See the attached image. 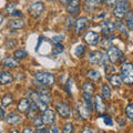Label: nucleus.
<instances>
[{"label":"nucleus","instance_id":"obj_1","mask_svg":"<svg viewBox=\"0 0 133 133\" xmlns=\"http://www.w3.org/2000/svg\"><path fill=\"white\" fill-rule=\"evenodd\" d=\"M121 79L122 82L127 85L133 84V63L131 62H127L123 63L121 66Z\"/></svg>","mask_w":133,"mask_h":133},{"label":"nucleus","instance_id":"obj_37","mask_svg":"<svg viewBox=\"0 0 133 133\" xmlns=\"http://www.w3.org/2000/svg\"><path fill=\"white\" fill-rule=\"evenodd\" d=\"M63 39V36H56L52 38V41L55 43H61V40Z\"/></svg>","mask_w":133,"mask_h":133},{"label":"nucleus","instance_id":"obj_21","mask_svg":"<svg viewBox=\"0 0 133 133\" xmlns=\"http://www.w3.org/2000/svg\"><path fill=\"white\" fill-rule=\"evenodd\" d=\"M109 80H110V83L112 84L113 88H120L121 84H122V79H121V77H120L119 74H116V73L111 74Z\"/></svg>","mask_w":133,"mask_h":133},{"label":"nucleus","instance_id":"obj_36","mask_svg":"<svg viewBox=\"0 0 133 133\" xmlns=\"http://www.w3.org/2000/svg\"><path fill=\"white\" fill-rule=\"evenodd\" d=\"M105 2H107V5L109 8H112V7H114L116 5V2H118V0H105Z\"/></svg>","mask_w":133,"mask_h":133},{"label":"nucleus","instance_id":"obj_2","mask_svg":"<svg viewBox=\"0 0 133 133\" xmlns=\"http://www.w3.org/2000/svg\"><path fill=\"white\" fill-rule=\"evenodd\" d=\"M35 79L39 83H41V84H43V85H47V87L55 84V82H56V77L53 76L52 73L45 72V71L36 72L35 73Z\"/></svg>","mask_w":133,"mask_h":133},{"label":"nucleus","instance_id":"obj_16","mask_svg":"<svg viewBox=\"0 0 133 133\" xmlns=\"http://www.w3.org/2000/svg\"><path fill=\"white\" fill-rule=\"evenodd\" d=\"M14 81V76L8 71H0V84L7 85Z\"/></svg>","mask_w":133,"mask_h":133},{"label":"nucleus","instance_id":"obj_44","mask_svg":"<svg viewBox=\"0 0 133 133\" xmlns=\"http://www.w3.org/2000/svg\"><path fill=\"white\" fill-rule=\"evenodd\" d=\"M2 22H3V16H2V15H0V26L2 24Z\"/></svg>","mask_w":133,"mask_h":133},{"label":"nucleus","instance_id":"obj_31","mask_svg":"<svg viewBox=\"0 0 133 133\" xmlns=\"http://www.w3.org/2000/svg\"><path fill=\"white\" fill-rule=\"evenodd\" d=\"M63 49H64V47H63L62 43H56L55 48H53V50H52V53L53 55H59V53L63 52Z\"/></svg>","mask_w":133,"mask_h":133},{"label":"nucleus","instance_id":"obj_14","mask_svg":"<svg viewBox=\"0 0 133 133\" xmlns=\"http://www.w3.org/2000/svg\"><path fill=\"white\" fill-rule=\"evenodd\" d=\"M42 119H43L44 124H52L56 120V112L52 109H45L43 111Z\"/></svg>","mask_w":133,"mask_h":133},{"label":"nucleus","instance_id":"obj_6","mask_svg":"<svg viewBox=\"0 0 133 133\" xmlns=\"http://www.w3.org/2000/svg\"><path fill=\"white\" fill-rule=\"evenodd\" d=\"M122 56L123 55H122L121 50H120L119 48L114 47V45H110V47L108 48L107 57L109 58V60L112 62V63H116V62H119Z\"/></svg>","mask_w":133,"mask_h":133},{"label":"nucleus","instance_id":"obj_4","mask_svg":"<svg viewBox=\"0 0 133 133\" xmlns=\"http://www.w3.org/2000/svg\"><path fill=\"white\" fill-rule=\"evenodd\" d=\"M128 7H129V1L128 0H119L115 5V8L113 10V16L118 19L123 18L125 14L128 12Z\"/></svg>","mask_w":133,"mask_h":133},{"label":"nucleus","instance_id":"obj_25","mask_svg":"<svg viewBox=\"0 0 133 133\" xmlns=\"http://www.w3.org/2000/svg\"><path fill=\"white\" fill-rule=\"evenodd\" d=\"M12 101H14V98H12V95L9 94V93H7V94L3 95L2 99H1V105H2L3 108L9 107L11 103H12Z\"/></svg>","mask_w":133,"mask_h":133},{"label":"nucleus","instance_id":"obj_12","mask_svg":"<svg viewBox=\"0 0 133 133\" xmlns=\"http://www.w3.org/2000/svg\"><path fill=\"white\" fill-rule=\"evenodd\" d=\"M79 10H80V0H70L66 3V11L70 15L76 16L79 14Z\"/></svg>","mask_w":133,"mask_h":133},{"label":"nucleus","instance_id":"obj_39","mask_svg":"<svg viewBox=\"0 0 133 133\" xmlns=\"http://www.w3.org/2000/svg\"><path fill=\"white\" fill-rule=\"evenodd\" d=\"M12 17H22V12L20 11V10H14L12 11V14H11Z\"/></svg>","mask_w":133,"mask_h":133},{"label":"nucleus","instance_id":"obj_3","mask_svg":"<svg viewBox=\"0 0 133 133\" xmlns=\"http://www.w3.org/2000/svg\"><path fill=\"white\" fill-rule=\"evenodd\" d=\"M77 110L80 116L84 120H88L91 116V112H92V107H90L84 100H78L77 102Z\"/></svg>","mask_w":133,"mask_h":133},{"label":"nucleus","instance_id":"obj_17","mask_svg":"<svg viewBox=\"0 0 133 133\" xmlns=\"http://www.w3.org/2000/svg\"><path fill=\"white\" fill-rule=\"evenodd\" d=\"M1 64L5 66V68H17L19 65V62L16 58H12V57H6L3 58L2 61H1Z\"/></svg>","mask_w":133,"mask_h":133},{"label":"nucleus","instance_id":"obj_13","mask_svg":"<svg viewBox=\"0 0 133 133\" xmlns=\"http://www.w3.org/2000/svg\"><path fill=\"white\" fill-rule=\"evenodd\" d=\"M93 103H94V108H95V110H97V112L99 114H102L103 112L105 111V103L104 101H103V98H102V95H100V94H97L94 97V100H93Z\"/></svg>","mask_w":133,"mask_h":133},{"label":"nucleus","instance_id":"obj_41","mask_svg":"<svg viewBox=\"0 0 133 133\" xmlns=\"http://www.w3.org/2000/svg\"><path fill=\"white\" fill-rule=\"evenodd\" d=\"M81 133H94L92 130H91V129L90 128H84V129H83V130H82V132Z\"/></svg>","mask_w":133,"mask_h":133},{"label":"nucleus","instance_id":"obj_42","mask_svg":"<svg viewBox=\"0 0 133 133\" xmlns=\"http://www.w3.org/2000/svg\"><path fill=\"white\" fill-rule=\"evenodd\" d=\"M51 133H60V132H59V129H58V128L55 125V127L51 129Z\"/></svg>","mask_w":133,"mask_h":133},{"label":"nucleus","instance_id":"obj_7","mask_svg":"<svg viewBox=\"0 0 133 133\" xmlns=\"http://www.w3.org/2000/svg\"><path fill=\"white\" fill-rule=\"evenodd\" d=\"M57 111L60 114V116H62L64 119H68L70 114H71V110H70L69 105L63 101H60L57 103Z\"/></svg>","mask_w":133,"mask_h":133},{"label":"nucleus","instance_id":"obj_32","mask_svg":"<svg viewBox=\"0 0 133 133\" xmlns=\"http://www.w3.org/2000/svg\"><path fill=\"white\" fill-rule=\"evenodd\" d=\"M73 124L71 122H68V123H65L64 124V127H63V130H62V133H72L73 132Z\"/></svg>","mask_w":133,"mask_h":133},{"label":"nucleus","instance_id":"obj_40","mask_svg":"<svg viewBox=\"0 0 133 133\" xmlns=\"http://www.w3.org/2000/svg\"><path fill=\"white\" fill-rule=\"evenodd\" d=\"M22 133H35V132H33V130H32L31 128L27 127V128H24V129H23V132H22Z\"/></svg>","mask_w":133,"mask_h":133},{"label":"nucleus","instance_id":"obj_43","mask_svg":"<svg viewBox=\"0 0 133 133\" xmlns=\"http://www.w3.org/2000/svg\"><path fill=\"white\" fill-rule=\"evenodd\" d=\"M3 116H5V111L2 108H0V118H3Z\"/></svg>","mask_w":133,"mask_h":133},{"label":"nucleus","instance_id":"obj_33","mask_svg":"<svg viewBox=\"0 0 133 133\" xmlns=\"http://www.w3.org/2000/svg\"><path fill=\"white\" fill-rule=\"evenodd\" d=\"M125 114L130 120H133V103L125 108Z\"/></svg>","mask_w":133,"mask_h":133},{"label":"nucleus","instance_id":"obj_10","mask_svg":"<svg viewBox=\"0 0 133 133\" xmlns=\"http://www.w3.org/2000/svg\"><path fill=\"white\" fill-rule=\"evenodd\" d=\"M115 30V24L112 20H105L101 24V31L104 36H111Z\"/></svg>","mask_w":133,"mask_h":133},{"label":"nucleus","instance_id":"obj_46","mask_svg":"<svg viewBox=\"0 0 133 133\" xmlns=\"http://www.w3.org/2000/svg\"><path fill=\"white\" fill-rule=\"evenodd\" d=\"M9 133H19V131L18 130H11Z\"/></svg>","mask_w":133,"mask_h":133},{"label":"nucleus","instance_id":"obj_18","mask_svg":"<svg viewBox=\"0 0 133 133\" xmlns=\"http://www.w3.org/2000/svg\"><path fill=\"white\" fill-rule=\"evenodd\" d=\"M99 6V1L98 0H85L83 2V9L87 12H92L98 8Z\"/></svg>","mask_w":133,"mask_h":133},{"label":"nucleus","instance_id":"obj_22","mask_svg":"<svg viewBox=\"0 0 133 133\" xmlns=\"http://www.w3.org/2000/svg\"><path fill=\"white\" fill-rule=\"evenodd\" d=\"M93 92H94V87L91 82H84L82 84V93L92 95Z\"/></svg>","mask_w":133,"mask_h":133},{"label":"nucleus","instance_id":"obj_24","mask_svg":"<svg viewBox=\"0 0 133 133\" xmlns=\"http://www.w3.org/2000/svg\"><path fill=\"white\" fill-rule=\"evenodd\" d=\"M124 19H125L128 28L130 29L131 31H133V11H128L125 16H124Z\"/></svg>","mask_w":133,"mask_h":133},{"label":"nucleus","instance_id":"obj_29","mask_svg":"<svg viewBox=\"0 0 133 133\" xmlns=\"http://www.w3.org/2000/svg\"><path fill=\"white\" fill-rule=\"evenodd\" d=\"M32 122H33V125L37 127V128H41V127H42L43 124H44L42 116H35Z\"/></svg>","mask_w":133,"mask_h":133},{"label":"nucleus","instance_id":"obj_45","mask_svg":"<svg viewBox=\"0 0 133 133\" xmlns=\"http://www.w3.org/2000/svg\"><path fill=\"white\" fill-rule=\"evenodd\" d=\"M59 1H60L61 3H63V5H64V3H68V2L70 1V0H59Z\"/></svg>","mask_w":133,"mask_h":133},{"label":"nucleus","instance_id":"obj_20","mask_svg":"<svg viewBox=\"0 0 133 133\" xmlns=\"http://www.w3.org/2000/svg\"><path fill=\"white\" fill-rule=\"evenodd\" d=\"M21 116L18 115L17 113H10L7 116V123L11 124V125H17V124L21 123Z\"/></svg>","mask_w":133,"mask_h":133},{"label":"nucleus","instance_id":"obj_15","mask_svg":"<svg viewBox=\"0 0 133 133\" xmlns=\"http://www.w3.org/2000/svg\"><path fill=\"white\" fill-rule=\"evenodd\" d=\"M31 101L29 98H23L20 100V102L18 103V107H17V110H18L20 113H24V112H28L29 109L31 107Z\"/></svg>","mask_w":133,"mask_h":133},{"label":"nucleus","instance_id":"obj_34","mask_svg":"<svg viewBox=\"0 0 133 133\" xmlns=\"http://www.w3.org/2000/svg\"><path fill=\"white\" fill-rule=\"evenodd\" d=\"M37 108H38V107H37V104L33 102L32 104H31V107H30V109H29V111H28L29 112V113H28V118L29 119H32L33 118V114L36 113V109H37Z\"/></svg>","mask_w":133,"mask_h":133},{"label":"nucleus","instance_id":"obj_19","mask_svg":"<svg viewBox=\"0 0 133 133\" xmlns=\"http://www.w3.org/2000/svg\"><path fill=\"white\" fill-rule=\"evenodd\" d=\"M26 26V22L21 19H15V20H10L8 22V28L11 30H18V29H22Z\"/></svg>","mask_w":133,"mask_h":133},{"label":"nucleus","instance_id":"obj_47","mask_svg":"<svg viewBox=\"0 0 133 133\" xmlns=\"http://www.w3.org/2000/svg\"><path fill=\"white\" fill-rule=\"evenodd\" d=\"M101 2H102V3H104V2H105V0H101Z\"/></svg>","mask_w":133,"mask_h":133},{"label":"nucleus","instance_id":"obj_30","mask_svg":"<svg viewBox=\"0 0 133 133\" xmlns=\"http://www.w3.org/2000/svg\"><path fill=\"white\" fill-rule=\"evenodd\" d=\"M115 28H118V30L121 32V33H124L127 37H128V30H127V27H125V24H124L123 22L121 21H119L118 23L115 24Z\"/></svg>","mask_w":133,"mask_h":133},{"label":"nucleus","instance_id":"obj_28","mask_svg":"<svg viewBox=\"0 0 133 133\" xmlns=\"http://www.w3.org/2000/svg\"><path fill=\"white\" fill-rule=\"evenodd\" d=\"M84 52H85V48H84V45H82V44L77 45L76 49H74V55H76L77 58L82 57L84 55Z\"/></svg>","mask_w":133,"mask_h":133},{"label":"nucleus","instance_id":"obj_8","mask_svg":"<svg viewBox=\"0 0 133 133\" xmlns=\"http://www.w3.org/2000/svg\"><path fill=\"white\" fill-rule=\"evenodd\" d=\"M88 23H89V20L87 17H80V18H78L76 20V22H74V30H76L77 35H81V32L87 28Z\"/></svg>","mask_w":133,"mask_h":133},{"label":"nucleus","instance_id":"obj_23","mask_svg":"<svg viewBox=\"0 0 133 133\" xmlns=\"http://www.w3.org/2000/svg\"><path fill=\"white\" fill-rule=\"evenodd\" d=\"M87 77L92 81H100L101 80V74H100V72L98 70H93V69H91L87 72Z\"/></svg>","mask_w":133,"mask_h":133},{"label":"nucleus","instance_id":"obj_27","mask_svg":"<svg viewBox=\"0 0 133 133\" xmlns=\"http://www.w3.org/2000/svg\"><path fill=\"white\" fill-rule=\"evenodd\" d=\"M102 97L104 99H110L111 98V89L109 84H107V83H103L102 84Z\"/></svg>","mask_w":133,"mask_h":133},{"label":"nucleus","instance_id":"obj_5","mask_svg":"<svg viewBox=\"0 0 133 133\" xmlns=\"http://www.w3.org/2000/svg\"><path fill=\"white\" fill-rule=\"evenodd\" d=\"M105 59H107V56H104L102 52H100V51L90 52L89 56H88L89 63L92 64V65H97V64L105 65Z\"/></svg>","mask_w":133,"mask_h":133},{"label":"nucleus","instance_id":"obj_9","mask_svg":"<svg viewBox=\"0 0 133 133\" xmlns=\"http://www.w3.org/2000/svg\"><path fill=\"white\" fill-rule=\"evenodd\" d=\"M44 11V5L40 1H36L29 7V12L33 17H39L42 15V12Z\"/></svg>","mask_w":133,"mask_h":133},{"label":"nucleus","instance_id":"obj_35","mask_svg":"<svg viewBox=\"0 0 133 133\" xmlns=\"http://www.w3.org/2000/svg\"><path fill=\"white\" fill-rule=\"evenodd\" d=\"M50 132V130H49V129L48 128H43V127H41V128H38V129H37V130H36V133H49Z\"/></svg>","mask_w":133,"mask_h":133},{"label":"nucleus","instance_id":"obj_26","mask_svg":"<svg viewBox=\"0 0 133 133\" xmlns=\"http://www.w3.org/2000/svg\"><path fill=\"white\" fill-rule=\"evenodd\" d=\"M14 56H15V58L17 60H21V59H24V58L28 56V52L24 49H18V50L15 51Z\"/></svg>","mask_w":133,"mask_h":133},{"label":"nucleus","instance_id":"obj_38","mask_svg":"<svg viewBox=\"0 0 133 133\" xmlns=\"http://www.w3.org/2000/svg\"><path fill=\"white\" fill-rule=\"evenodd\" d=\"M104 123L107 124V125H112V124H113V121H112L111 120V118L110 116H104Z\"/></svg>","mask_w":133,"mask_h":133},{"label":"nucleus","instance_id":"obj_11","mask_svg":"<svg viewBox=\"0 0 133 133\" xmlns=\"http://www.w3.org/2000/svg\"><path fill=\"white\" fill-rule=\"evenodd\" d=\"M84 41L90 45H95V44L99 43L100 37L97 32L89 30V31H87L85 35H84Z\"/></svg>","mask_w":133,"mask_h":133}]
</instances>
